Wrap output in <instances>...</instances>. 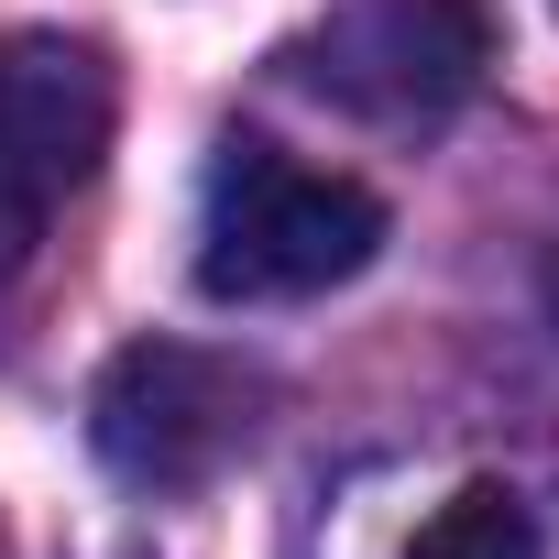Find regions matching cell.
<instances>
[{"instance_id": "cell-5", "label": "cell", "mask_w": 559, "mask_h": 559, "mask_svg": "<svg viewBox=\"0 0 559 559\" xmlns=\"http://www.w3.org/2000/svg\"><path fill=\"white\" fill-rule=\"evenodd\" d=\"M373 559H559V472L461 461L373 537Z\"/></svg>"}, {"instance_id": "cell-2", "label": "cell", "mask_w": 559, "mask_h": 559, "mask_svg": "<svg viewBox=\"0 0 559 559\" xmlns=\"http://www.w3.org/2000/svg\"><path fill=\"white\" fill-rule=\"evenodd\" d=\"M121 78L88 34H0V308L34 286L56 219L88 198Z\"/></svg>"}, {"instance_id": "cell-4", "label": "cell", "mask_w": 559, "mask_h": 559, "mask_svg": "<svg viewBox=\"0 0 559 559\" xmlns=\"http://www.w3.org/2000/svg\"><path fill=\"white\" fill-rule=\"evenodd\" d=\"M252 406H263V384L241 362L187 352V341H132L99 373V395H88V439H99V461L121 483L198 493V483H219L252 450Z\"/></svg>"}, {"instance_id": "cell-3", "label": "cell", "mask_w": 559, "mask_h": 559, "mask_svg": "<svg viewBox=\"0 0 559 559\" xmlns=\"http://www.w3.org/2000/svg\"><path fill=\"white\" fill-rule=\"evenodd\" d=\"M493 12L483 0H330V12L274 56L286 88L330 99L341 121H373V132H428L450 121L461 99H483L493 78Z\"/></svg>"}, {"instance_id": "cell-1", "label": "cell", "mask_w": 559, "mask_h": 559, "mask_svg": "<svg viewBox=\"0 0 559 559\" xmlns=\"http://www.w3.org/2000/svg\"><path fill=\"white\" fill-rule=\"evenodd\" d=\"M384 252V198L362 176L297 165L286 143L230 132L198 187V286L219 308H297L330 297Z\"/></svg>"}]
</instances>
